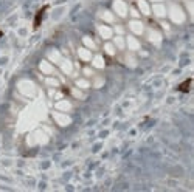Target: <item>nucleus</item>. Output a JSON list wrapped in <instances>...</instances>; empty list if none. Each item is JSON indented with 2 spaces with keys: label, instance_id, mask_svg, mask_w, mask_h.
Wrapping results in <instances>:
<instances>
[{
  "label": "nucleus",
  "instance_id": "f257e3e1",
  "mask_svg": "<svg viewBox=\"0 0 194 192\" xmlns=\"http://www.w3.org/2000/svg\"><path fill=\"white\" fill-rule=\"evenodd\" d=\"M47 9H48V5L42 6L41 9L36 12V17H34V28H39V26H41V23H42V17H44V14H45Z\"/></svg>",
  "mask_w": 194,
  "mask_h": 192
},
{
  "label": "nucleus",
  "instance_id": "f03ea898",
  "mask_svg": "<svg viewBox=\"0 0 194 192\" xmlns=\"http://www.w3.org/2000/svg\"><path fill=\"white\" fill-rule=\"evenodd\" d=\"M189 85H191V79H186L183 84H180L179 85V91H182V93H188L189 91Z\"/></svg>",
  "mask_w": 194,
  "mask_h": 192
},
{
  "label": "nucleus",
  "instance_id": "7ed1b4c3",
  "mask_svg": "<svg viewBox=\"0 0 194 192\" xmlns=\"http://www.w3.org/2000/svg\"><path fill=\"white\" fill-rule=\"evenodd\" d=\"M3 36V33H2V30H0V37H2Z\"/></svg>",
  "mask_w": 194,
  "mask_h": 192
}]
</instances>
